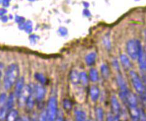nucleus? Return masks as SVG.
Instances as JSON below:
<instances>
[{
    "label": "nucleus",
    "mask_w": 146,
    "mask_h": 121,
    "mask_svg": "<svg viewBox=\"0 0 146 121\" xmlns=\"http://www.w3.org/2000/svg\"><path fill=\"white\" fill-rule=\"evenodd\" d=\"M114 120L115 121H119V116H115L114 117Z\"/></svg>",
    "instance_id": "nucleus-38"
},
{
    "label": "nucleus",
    "mask_w": 146,
    "mask_h": 121,
    "mask_svg": "<svg viewBox=\"0 0 146 121\" xmlns=\"http://www.w3.org/2000/svg\"><path fill=\"white\" fill-rule=\"evenodd\" d=\"M18 111L16 109H11L7 114L6 121H15L17 119Z\"/></svg>",
    "instance_id": "nucleus-18"
},
{
    "label": "nucleus",
    "mask_w": 146,
    "mask_h": 121,
    "mask_svg": "<svg viewBox=\"0 0 146 121\" xmlns=\"http://www.w3.org/2000/svg\"><path fill=\"white\" fill-rule=\"evenodd\" d=\"M15 121H22V119H17Z\"/></svg>",
    "instance_id": "nucleus-39"
},
{
    "label": "nucleus",
    "mask_w": 146,
    "mask_h": 121,
    "mask_svg": "<svg viewBox=\"0 0 146 121\" xmlns=\"http://www.w3.org/2000/svg\"><path fill=\"white\" fill-rule=\"evenodd\" d=\"M89 94L90 99L93 102H96L100 96V89L96 85L90 87L89 90Z\"/></svg>",
    "instance_id": "nucleus-12"
},
{
    "label": "nucleus",
    "mask_w": 146,
    "mask_h": 121,
    "mask_svg": "<svg viewBox=\"0 0 146 121\" xmlns=\"http://www.w3.org/2000/svg\"><path fill=\"white\" fill-rule=\"evenodd\" d=\"M96 114L97 121H104V113L103 109L100 107L97 108L96 111Z\"/></svg>",
    "instance_id": "nucleus-24"
},
{
    "label": "nucleus",
    "mask_w": 146,
    "mask_h": 121,
    "mask_svg": "<svg viewBox=\"0 0 146 121\" xmlns=\"http://www.w3.org/2000/svg\"><path fill=\"white\" fill-rule=\"evenodd\" d=\"M19 69L16 64H11L6 68L3 79V85L6 90L11 89L19 79Z\"/></svg>",
    "instance_id": "nucleus-1"
},
{
    "label": "nucleus",
    "mask_w": 146,
    "mask_h": 121,
    "mask_svg": "<svg viewBox=\"0 0 146 121\" xmlns=\"http://www.w3.org/2000/svg\"><path fill=\"white\" fill-rule=\"evenodd\" d=\"M126 104L128 106L129 108L137 107V100L136 95L129 90L126 93Z\"/></svg>",
    "instance_id": "nucleus-8"
},
{
    "label": "nucleus",
    "mask_w": 146,
    "mask_h": 121,
    "mask_svg": "<svg viewBox=\"0 0 146 121\" xmlns=\"http://www.w3.org/2000/svg\"><path fill=\"white\" fill-rule=\"evenodd\" d=\"M89 76L85 72L79 73V83L82 86H87L89 84Z\"/></svg>",
    "instance_id": "nucleus-20"
},
{
    "label": "nucleus",
    "mask_w": 146,
    "mask_h": 121,
    "mask_svg": "<svg viewBox=\"0 0 146 121\" xmlns=\"http://www.w3.org/2000/svg\"><path fill=\"white\" fill-rule=\"evenodd\" d=\"M74 117L76 121H87L86 114L82 110L76 109L74 111Z\"/></svg>",
    "instance_id": "nucleus-15"
},
{
    "label": "nucleus",
    "mask_w": 146,
    "mask_h": 121,
    "mask_svg": "<svg viewBox=\"0 0 146 121\" xmlns=\"http://www.w3.org/2000/svg\"><path fill=\"white\" fill-rule=\"evenodd\" d=\"M35 79L37 80V81L40 83V84H41V85H44L46 81V79L45 78V77L44 76V75L38 72L35 73Z\"/></svg>",
    "instance_id": "nucleus-23"
},
{
    "label": "nucleus",
    "mask_w": 146,
    "mask_h": 121,
    "mask_svg": "<svg viewBox=\"0 0 146 121\" xmlns=\"http://www.w3.org/2000/svg\"><path fill=\"white\" fill-rule=\"evenodd\" d=\"M34 103H35V97L32 92L27 98V101L25 102V105H26L27 108L29 109H33V108H34Z\"/></svg>",
    "instance_id": "nucleus-22"
},
{
    "label": "nucleus",
    "mask_w": 146,
    "mask_h": 121,
    "mask_svg": "<svg viewBox=\"0 0 146 121\" xmlns=\"http://www.w3.org/2000/svg\"><path fill=\"white\" fill-rule=\"evenodd\" d=\"M38 121H46V109H43L38 117Z\"/></svg>",
    "instance_id": "nucleus-29"
},
{
    "label": "nucleus",
    "mask_w": 146,
    "mask_h": 121,
    "mask_svg": "<svg viewBox=\"0 0 146 121\" xmlns=\"http://www.w3.org/2000/svg\"><path fill=\"white\" fill-rule=\"evenodd\" d=\"M71 82L74 85H77L79 83V73L77 70H72L70 74Z\"/></svg>",
    "instance_id": "nucleus-16"
},
{
    "label": "nucleus",
    "mask_w": 146,
    "mask_h": 121,
    "mask_svg": "<svg viewBox=\"0 0 146 121\" xmlns=\"http://www.w3.org/2000/svg\"><path fill=\"white\" fill-rule=\"evenodd\" d=\"M46 92L45 88L41 84H36L33 87V94L38 101H42L44 99Z\"/></svg>",
    "instance_id": "nucleus-7"
},
{
    "label": "nucleus",
    "mask_w": 146,
    "mask_h": 121,
    "mask_svg": "<svg viewBox=\"0 0 146 121\" xmlns=\"http://www.w3.org/2000/svg\"><path fill=\"white\" fill-rule=\"evenodd\" d=\"M120 61L123 65V67L125 68L126 70H129L132 67V64L131 63V61L129 57L126 54H121L120 55Z\"/></svg>",
    "instance_id": "nucleus-13"
},
{
    "label": "nucleus",
    "mask_w": 146,
    "mask_h": 121,
    "mask_svg": "<svg viewBox=\"0 0 146 121\" xmlns=\"http://www.w3.org/2000/svg\"><path fill=\"white\" fill-rule=\"evenodd\" d=\"M140 121H145V116L144 112L142 110H139V118Z\"/></svg>",
    "instance_id": "nucleus-33"
},
{
    "label": "nucleus",
    "mask_w": 146,
    "mask_h": 121,
    "mask_svg": "<svg viewBox=\"0 0 146 121\" xmlns=\"http://www.w3.org/2000/svg\"><path fill=\"white\" fill-rule=\"evenodd\" d=\"M22 121H30V120H29V119L27 117L24 116L23 117V118H22Z\"/></svg>",
    "instance_id": "nucleus-37"
},
{
    "label": "nucleus",
    "mask_w": 146,
    "mask_h": 121,
    "mask_svg": "<svg viewBox=\"0 0 146 121\" xmlns=\"http://www.w3.org/2000/svg\"><path fill=\"white\" fill-rule=\"evenodd\" d=\"M97 59V54L95 52H91L89 53L88 54L86 55V56L85 58V61L86 63L89 65V66H91L96 63Z\"/></svg>",
    "instance_id": "nucleus-14"
},
{
    "label": "nucleus",
    "mask_w": 146,
    "mask_h": 121,
    "mask_svg": "<svg viewBox=\"0 0 146 121\" xmlns=\"http://www.w3.org/2000/svg\"><path fill=\"white\" fill-rule=\"evenodd\" d=\"M116 82H117L119 88V90L121 92H127L129 90L127 88L126 82H125V79L123 77L121 74H118L116 76Z\"/></svg>",
    "instance_id": "nucleus-11"
},
{
    "label": "nucleus",
    "mask_w": 146,
    "mask_h": 121,
    "mask_svg": "<svg viewBox=\"0 0 146 121\" xmlns=\"http://www.w3.org/2000/svg\"><path fill=\"white\" fill-rule=\"evenodd\" d=\"M126 52L128 56L133 60H136L137 58V40H129L126 43Z\"/></svg>",
    "instance_id": "nucleus-5"
},
{
    "label": "nucleus",
    "mask_w": 146,
    "mask_h": 121,
    "mask_svg": "<svg viewBox=\"0 0 146 121\" xmlns=\"http://www.w3.org/2000/svg\"><path fill=\"white\" fill-rule=\"evenodd\" d=\"M7 98H7L6 93H3L0 95V108L5 106L7 101Z\"/></svg>",
    "instance_id": "nucleus-28"
},
{
    "label": "nucleus",
    "mask_w": 146,
    "mask_h": 121,
    "mask_svg": "<svg viewBox=\"0 0 146 121\" xmlns=\"http://www.w3.org/2000/svg\"><path fill=\"white\" fill-rule=\"evenodd\" d=\"M100 71L102 77L107 80L110 77V71L109 67L108 66L107 64H102L100 67Z\"/></svg>",
    "instance_id": "nucleus-21"
},
{
    "label": "nucleus",
    "mask_w": 146,
    "mask_h": 121,
    "mask_svg": "<svg viewBox=\"0 0 146 121\" xmlns=\"http://www.w3.org/2000/svg\"><path fill=\"white\" fill-rule=\"evenodd\" d=\"M14 98H15V96H14V93H11L9 95V96L7 98V101L6 102L5 106L8 110V111L9 112L10 110H11L13 109V107L14 106Z\"/></svg>",
    "instance_id": "nucleus-17"
},
{
    "label": "nucleus",
    "mask_w": 146,
    "mask_h": 121,
    "mask_svg": "<svg viewBox=\"0 0 146 121\" xmlns=\"http://www.w3.org/2000/svg\"><path fill=\"white\" fill-rule=\"evenodd\" d=\"M32 121H38V117L36 116L35 113L34 114V116L32 117Z\"/></svg>",
    "instance_id": "nucleus-36"
},
{
    "label": "nucleus",
    "mask_w": 146,
    "mask_h": 121,
    "mask_svg": "<svg viewBox=\"0 0 146 121\" xmlns=\"http://www.w3.org/2000/svg\"><path fill=\"white\" fill-rule=\"evenodd\" d=\"M24 78L23 77L19 78L17 79L15 83V88H14V95L16 98H18L19 97L20 95L22 92V91L23 90V89L24 87Z\"/></svg>",
    "instance_id": "nucleus-9"
},
{
    "label": "nucleus",
    "mask_w": 146,
    "mask_h": 121,
    "mask_svg": "<svg viewBox=\"0 0 146 121\" xmlns=\"http://www.w3.org/2000/svg\"><path fill=\"white\" fill-rule=\"evenodd\" d=\"M24 29L25 30V32H26L27 33H28V34H31V33L32 31V24L30 22H29V23H27L26 24L24 25Z\"/></svg>",
    "instance_id": "nucleus-30"
},
{
    "label": "nucleus",
    "mask_w": 146,
    "mask_h": 121,
    "mask_svg": "<svg viewBox=\"0 0 146 121\" xmlns=\"http://www.w3.org/2000/svg\"><path fill=\"white\" fill-rule=\"evenodd\" d=\"M111 104L113 112L114 113V114L115 116H119L120 111H121V107H120L119 102L117 98L115 96H112L111 98Z\"/></svg>",
    "instance_id": "nucleus-10"
},
{
    "label": "nucleus",
    "mask_w": 146,
    "mask_h": 121,
    "mask_svg": "<svg viewBox=\"0 0 146 121\" xmlns=\"http://www.w3.org/2000/svg\"><path fill=\"white\" fill-rule=\"evenodd\" d=\"M63 108L66 111H70L72 107V104L71 101L68 99H64L63 102Z\"/></svg>",
    "instance_id": "nucleus-26"
},
{
    "label": "nucleus",
    "mask_w": 146,
    "mask_h": 121,
    "mask_svg": "<svg viewBox=\"0 0 146 121\" xmlns=\"http://www.w3.org/2000/svg\"><path fill=\"white\" fill-rule=\"evenodd\" d=\"M64 120V118H63V113L61 111H58L57 113V116L55 120L54 121H63Z\"/></svg>",
    "instance_id": "nucleus-31"
},
{
    "label": "nucleus",
    "mask_w": 146,
    "mask_h": 121,
    "mask_svg": "<svg viewBox=\"0 0 146 121\" xmlns=\"http://www.w3.org/2000/svg\"><path fill=\"white\" fill-rule=\"evenodd\" d=\"M58 113V101L56 97L52 96L48 100L46 110V121H54Z\"/></svg>",
    "instance_id": "nucleus-3"
},
{
    "label": "nucleus",
    "mask_w": 146,
    "mask_h": 121,
    "mask_svg": "<svg viewBox=\"0 0 146 121\" xmlns=\"http://www.w3.org/2000/svg\"><path fill=\"white\" fill-rule=\"evenodd\" d=\"M137 62L139 66L142 71L145 72V67H146V63H145V53L144 50L142 47V43L140 41L137 40Z\"/></svg>",
    "instance_id": "nucleus-4"
},
{
    "label": "nucleus",
    "mask_w": 146,
    "mask_h": 121,
    "mask_svg": "<svg viewBox=\"0 0 146 121\" xmlns=\"http://www.w3.org/2000/svg\"><path fill=\"white\" fill-rule=\"evenodd\" d=\"M103 42H104V45L106 48V49L109 51L111 49V41H110V39L109 36L105 35V36L103 40Z\"/></svg>",
    "instance_id": "nucleus-27"
},
{
    "label": "nucleus",
    "mask_w": 146,
    "mask_h": 121,
    "mask_svg": "<svg viewBox=\"0 0 146 121\" xmlns=\"http://www.w3.org/2000/svg\"><path fill=\"white\" fill-rule=\"evenodd\" d=\"M33 92V87H31L30 85H25L23 90L20 95L19 97L18 98V101H19V105L20 107H23L25 105V102L27 101V99Z\"/></svg>",
    "instance_id": "nucleus-6"
},
{
    "label": "nucleus",
    "mask_w": 146,
    "mask_h": 121,
    "mask_svg": "<svg viewBox=\"0 0 146 121\" xmlns=\"http://www.w3.org/2000/svg\"><path fill=\"white\" fill-rule=\"evenodd\" d=\"M98 78H99V76H98V73L97 69L94 68L90 69L89 74V79L90 80V81L96 82L98 80Z\"/></svg>",
    "instance_id": "nucleus-19"
},
{
    "label": "nucleus",
    "mask_w": 146,
    "mask_h": 121,
    "mask_svg": "<svg viewBox=\"0 0 146 121\" xmlns=\"http://www.w3.org/2000/svg\"><path fill=\"white\" fill-rule=\"evenodd\" d=\"M133 121H134V120H133Z\"/></svg>",
    "instance_id": "nucleus-42"
},
{
    "label": "nucleus",
    "mask_w": 146,
    "mask_h": 121,
    "mask_svg": "<svg viewBox=\"0 0 146 121\" xmlns=\"http://www.w3.org/2000/svg\"><path fill=\"white\" fill-rule=\"evenodd\" d=\"M87 121H89V120H87Z\"/></svg>",
    "instance_id": "nucleus-41"
},
{
    "label": "nucleus",
    "mask_w": 146,
    "mask_h": 121,
    "mask_svg": "<svg viewBox=\"0 0 146 121\" xmlns=\"http://www.w3.org/2000/svg\"><path fill=\"white\" fill-rule=\"evenodd\" d=\"M112 64H113V67L115 68V69L116 71L119 72L120 71V65H119V64L117 60H113Z\"/></svg>",
    "instance_id": "nucleus-32"
},
{
    "label": "nucleus",
    "mask_w": 146,
    "mask_h": 121,
    "mask_svg": "<svg viewBox=\"0 0 146 121\" xmlns=\"http://www.w3.org/2000/svg\"><path fill=\"white\" fill-rule=\"evenodd\" d=\"M107 121H115L114 120V117L112 116L111 114L109 113L107 116Z\"/></svg>",
    "instance_id": "nucleus-35"
},
{
    "label": "nucleus",
    "mask_w": 146,
    "mask_h": 121,
    "mask_svg": "<svg viewBox=\"0 0 146 121\" xmlns=\"http://www.w3.org/2000/svg\"><path fill=\"white\" fill-rule=\"evenodd\" d=\"M129 75L131 82H132L133 85L136 90V92L141 96L142 98V101H145V87L143 83H142L141 79L137 75L136 72H135L133 71H130Z\"/></svg>",
    "instance_id": "nucleus-2"
},
{
    "label": "nucleus",
    "mask_w": 146,
    "mask_h": 121,
    "mask_svg": "<svg viewBox=\"0 0 146 121\" xmlns=\"http://www.w3.org/2000/svg\"><path fill=\"white\" fill-rule=\"evenodd\" d=\"M123 121H125V120H123Z\"/></svg>",
    "instance_id": "nucleus-40"
},
{
    "label": "nucleus",
    "mask_w": 146,
    "mask_h": 121,
    "mask_svg": "<svg viewBox=\"0 0 146 121\" xmlns=\"http://www.w3.org/2000/svg\"><path fill=\"white\" fill-rule=\"evenodd\" d=\"M59 33L61 36H65L68 34L67 29L64 27H61L59 29Z\"/></svg>",
    "instance_id": "nucleus-34"
},
{
    "label": "nucleus",
    "mask_w": 146,
    "mask_h": 121,
    "mask_svg": "<svg viewBox=\"0 0 146 121\" xmlns=\"http://www.w3.org/2000/svg\"><path fill=\"white\" fill-rule=\"evenodd\" d=\"M8 112V111L5 106L0 108V121H4L5 120Z\"/></svg>",
    "instance_id": "nucleus-25"
}]
</instances>
